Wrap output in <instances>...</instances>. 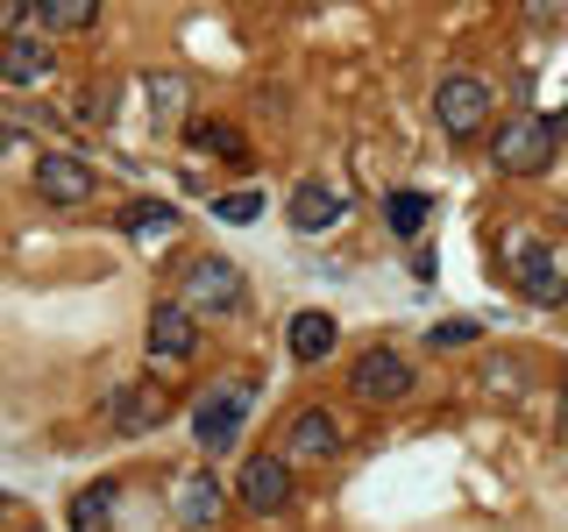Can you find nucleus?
I'll return each mask as SVG.
<instances>
[{
  "label": "nucleus",
  "mask_w": 568,
  "mask_h": 532,
  "mask_svg": "<svg viewBox=\"0 0 568 532\" xmlns=\"http://www.w3.org/2000/svg\"><path fill=\"white\" fill-rule=\"evenodd\" d=\"M434 121H440V135L469 142V135L490 121V85H484V79H469V71L440 79V85H434Z\"/></svg>",
  "instance_id": "5"
},
{
  "label": "nucleus",
  "mask_w": 568,
  "mask_h": 532,
  "mask_svg": "<svg viewBox=\"0 0 568 532\" xmlns=\"http://www.w3.org/2000/svg\"><path fill=\"white\" fill-rule=\"evenodd\" d=\"M121 227H129V242L156 248V242H171V235H178V206H156V200H142V206H129V213H121Z\"/></svg>",
  "instance_id": "17"
},
{
  "label": "nucleus",
  "mask_w": 568,
  "mask_h": 532,
  "mask_svg": "<svg viewBox=\"0 0 568 532\" xmlns=\"http://www.w3.org/2000/svg\"><path fill=\"white\" fill-rule=\"evenodd\" d=\"M342 454V419L334 412H298L284 426V461H334Z\"/></svg>",
  "instance_id": "13"
},
{
  "label": "nucleus",
  "mask_w": 568,
  "mask_h": 532,
  "mask_svg": "<svg viewBox=\"0 0 568 532\" xmlns=\"http://www.w3.org/2000/svg\"><path fill=\"white\" fill-rule=\"evenodd\" d=\"M36 8H43L50 35H58V29H93L100 22V0H36Z\"/></svg>",
  "instance_id": "19"
},
{
  "label": "nucleus",
  "mask_w": 568,
  "mask_h": 532,
  "mask_svg": "<svg viewBox=\"0 0 568 532\" xmlns=\"http://www.w3.org/2000/svg\"><path fill=\"white\" fill-rule=\"evenodd\" d=\"M284 341H292L298 362H327V355H334V319H327V313H292Z\"/></svg>",
  "instance_id": "16"
},
{
  "label": "nucleus",
  "mask_w": 568,
  "mask_h": 532,
  "mask_svg": "<svg viewBox=\"0 0 568 532\" xmlns=\"http://www.w3.org/2000/svg\"><path fill=\"white\" fill-rule=\"evenodd\" d=\"M526 22H532V29H555V22H568V0H526Z\"/></svg>",
  "instance_id": "25"
},
{
  "label": "nucleus",
  "mask_w": 568,
  "mask_h": 532,
  "mask_svg": "<svg viewBox=\"0 0 568 532\" xmlns=\"http://www.w3.org/2000/svg\"><path fill=\"white\" fill-rule=\"evenodd\" d=\"M50 71H58V35H43V29L0 35V79L8 85H36V79H50Z\"/></svg>",
  "instance_id": "9"
},
{
  "label": "nucleus",
  "mask_w": 568,
  "mask_h": 532,
  "mask_svg": "<svg viewBox=\"0 0 568 532\" xmlns=\"http://www.w3.org/2000/svg\"><path fill=\"white\" fill-rule=\"evenodd\" d=\"M555 135H568V106H561V114H555Z\"/></svg>",
  "instance_id": "27"
},
{
  "label": "nucleus",
  "mask_w": 568,
  "mask_h": 532,
  "mask_svg": "<svg viewBox=\"0 0 568 532\" xmlns=\"http://www.w3.org/2000/svg\"><path fill=\"white\" fill-rule=\"evenodd\" d=\"M200 355V313H185L178 298L150 306V362H192Z\"/></svg>",
  "instance_id": "10"
},
{
  "label": "nucleus",
  "mask_w": 568,
  "mask_h": 532,
  "mask_svg": "<svg viewBox=\"0 0 568 532\" xmlns=\"http://www.w3.org/2000/svg\"><path fill=\"white\" fill-rule=\"evenodd\" d=\"M36 156H43V142L29 129H0V164H29L36 171Z\"/></svg>",
  "instance_id": "22"
},
{
  "label": "nucleus",
  "mask_w": 568,
  "mask_h": 532,
  "mask_svg": "<svg viewBox=\"0 0 568 532\" xmlns=\"http://www.w3.org/2000/svg\"><path fill=\"white\" fill-rule=\"evenodd\" d=\"M242 419H248V377L213 383V390H200V405H192V433H200L206 454H221L227 440L242 433Z\"/></svg>",
  "instance_id": "4"
},
{
  "label": "nucleus",
  "mask_w": 568,
  "mask_h": 532,
  "mask_svg": "<svg viewBox=\"0 0 568 532\" xmlns=\"http://www.w3.org/2000/svg\"><path fill=\"white\" fill-rule=\"evenodd\" d=\"M213 213H221V221H256V213H263V192H221Z\"/></svg>",
  "instance_id": "24"
},
{
  "label": "nucleus",
  "mask_w": 568,
  "mask_h": 532,
  "mask_svg": "<svg viewBox=\"0 0 568 532\" xmlns=\"http://www.w3.org/2000/svg\"><path fill=\"white\" fill-rule=\"evenodd\" d=\"M114 483H85L79 497H71V532H106L114 525Z\"/></svg>",
  "instance_id": "18"
},
{
  "label": "nucleus",
  "mask_w": 568,
  "mask_h": 532,
  "mask_svg": "<svg viewBox=\"0 0 568 532\" xmlns=\"http://www.w3.org/2000/svg\"><path fill=\"white\" fill-rule=\"evenodd\" d=\"M164 412H171V398L156 383H121L114 398H106V426H114V433H156V426H164Z\"/></svg>",
  "instance_id": "12"
},
{
  "label": "nucleus",
  "mask_w": 568,
  "mask_h": 532,
  "mask_svg": "<svg viewBox=\"0 0 568 532\" xmlns=\"http://www.w3.org/2000/svg\"><path fill=\"white\" fill-rule=\"evenodd\" d=\"M235 497L248 511H284V504H292V461H284V448L248 454L242 475H235Z\"/></svg>",
  "instance_id": "8"
},
{
  "label": "nucleus",
  "mask_w": 568,
  "mask_h": 532,
  "mask_svg": "<svg viewBox=\"0 0 568 532\" xmlns=\"http://www.w3.org/2000/svg\"><path fill=\"white\" fill-rule=\"evenodd\" d=\"M36 192H43L50 206H85L100 192V171L85 164V156H64V150H43L36 156Z\"/></svg>",
  "instance_id": "6"
},
{
  "label": "nucleus",
  "mask_w": 568,
  "mask_h": 532,
  "mask_svg": "<svg viewBox=\"0 0 568 532\" xmlns=\"http://www.w3.org/2000/svg\"><path fill=\"white\" fill-rule=\"evenodd\" d=\"M185 129H192V142H200V150H221V156H242V135H235V129H227V121H206V114H192V121H185Z\"/></svg>",
  "instance_id": "20"
},
{
  "label": "nucleus",
  "mask_w": 568,
  "mask_h": 532,
  "mask_svg": "<svg viewBox=\"0 0 568 532\" xmlns=\"http://www.w3.org/2000/svg\"><path fill=\"white\" fill-rule=\"evenodd\" d=\"M384 221H390V235H419V221H426V200H419V192H390Z\"/></svg>",
  "instance_id": "21"
},
{
  "label": "nucleus",
  "mask_w": 568,
  "mask_h": 532,
  "mask_svg": "<svg viewBox=\"0 0 568 532\" xmlns=\"http://www.w3.org/2000/svg\"><path fill=\"white\" fill-rule=\"evenodd\" d=\"M555 150H561V135H555L547 114H511L505 129L490 135V164L511 171V177H540L547 164H555Z\"/></svg>",
  "instance_id": "2"
},
{
  "label": "nucleus",
  "mask_w": 568,
  "mask_h": 532,
  "mask_svg": "<svg viewBox=\"0 0 568 532\" xmlns=\"http://www.w3.org/2000/svg\"><path fill=\"white\" fill-rule=\"evenodd\" d=\"M22 29V0H0V35H14Z\"/></svg>",
  "instance_id": "26"
},
{
  "label": "nucleus",
  "mask_w": 568,
  "mask_h": 532,
  "mask_svg": "<svg viewBox=\"0 0 568 532\" xmlns=\"http://www.w3.org/2000/svg\"><path fill=\"white\" fill-rule=\"evenodd\" d=\"M348 390H355V398H369V405H390V398L413 390V362H405L398 348H363V355H355V369H348Z\"/></svg>",
  "instance_id": "7"
},
{
  "label": "nucleus",
  "mask_w": 568,
  "mask_h": 532,
  "mask_svg": "<svg viewBox=\"0 0 568 532\" xmlns=\"http://www.w3.org/2000/svg\"><path fill=\"white\" fill-rule=\"evenodd\" d=\"M178 306L200 313V319H221L242 306V270L227 256H192L185 277H178Z\"/></svg>",
  "instance_id": "3"
},
{
  "label": "nucleus",
  "mask_w": 568,
  "mask_h": 532,
  "mask_svg": "<svg viewBox=\"0 0 568 532\" xmlns=\"http://www.w3.org/2000/svg\"><path fill=\"white\" fill-rule=\"evenodd\" d=\"M476 341V319H440L434 334H426V348H440V355H455V348H469Z\"/></svg>",
  "instance_id": "23"
},
{
  "label": "nucleus",
  "mask_w": 568,
  "mask_h": 532,
  "mask_svg": "<svg viewBox=\"0 0 568 532\" xmlns=\"http://www.w3.org/2000/svg\"><path fill=\"white\" fill-rule=\"evenodd\" d=\"M284 213H292L298 235H327V227L348 221V200L327 185V177H298V185H292V206H284Z\"/></svg>",
  "instance_id": "11"
},
{
  "label": "nucleus",
  "mask_w": 568,
  "mask_h": 532,
  "mask_svg": "<svg viewBox=\"0 0 568 532\" xmlns=\"http://www.w3.org/2000/svg\"><path fill=\"white\" fill-rule=\"evenodd\" d=\"M505 256H511V284H519L532 306H568V256L547 235L511 227V235H505Z\"/></svg>",
  "instance_id": "1"
},
{
  "label": "nucleus",
  "mask_w": 568,
  "mask_h": 532,
  "mask_svg": "<svg viewBox=\"0 0 568 532\" xmlns=\"http://www.w3.org/2000/svg\"><path fill=\"white\" fill-rule=\"evenodd\" d=\"M142 93H150V121H156V129L192 121V114H185V106H192V85L178 79V71H150V79H142Z\"/></svg>",
  "instance_id": "15"
},
{
  "label": "nucleus",
  "mask_w": 568,
  "mask_h": 532,
  "mask_svg": "<svg viewBox=\"0 0 568 532\" xmlns=\"http://www.w3.org/2000/svg\"><path fill=\"white\" fill-rule=\"evenodd\" d=\"M221 504H227V497H221V483H213L206 469H192V475H178V483H171V511H178L192 532L221 519Z\"/></svg>",
  "instance_id": "14"
}]
</instances>
